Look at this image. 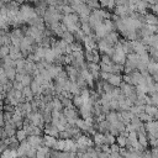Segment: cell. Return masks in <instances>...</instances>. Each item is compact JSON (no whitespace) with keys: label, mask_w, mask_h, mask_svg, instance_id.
I'll return each instance as SVG.
<instances>
[{"label":"cell","mask_w":158,"mask_h":158,"mask_svg":"<svg viewBox=\"0 0 158 158\" xmlns=\"http://www.w3.org/2000/svg\"><path fill=\"white\" fill-rule=\"evenodd\" d=\"M25 38V32L21 28H15L11 31L10 33V40H11V44L15 47H20L22 40Z\"/></svg>","instance_id":"6da1fadb"},{"label":"cell","mask_w":158,"mask_h":158,"mask_svg":"<svg viewBox=\"0 0 158 158\" xmlns=\"http://www.w3.org/2000/svg\"><path fill=\"white\" fill-rule=\"evenodd\" d=\"M111 60H112L114 64L125 65V63H126V54L122 51H114V54L111 56Z\"/></svg>","instance_id":"7a4b0ae2"},{"label":"cell","mask_w":158,"mask_h":158,"mask_svg":"<svg viewBox=\"0 0 158 158\" xmlns=\"http://www.w3.org/2000/svg\"><path fill=\"white\" fill-rule=\"evenodd\" d=\"M109 46H111V47H114L118 41H120V35L116 32V31H112V32H109L104 38H102Z\"/></svg>","instance_id":"3957f363"},{"label":"cell","mask_w":158,"mask_h":158,"mask_svg":"<svg viewBox=\"0 0 158 158\" xmlns=\"http://www.w3.org/2000/svg\"><path fill=\"white\" fill-rule=\"evenodd\" d=\"M120 90H121V94H123L126 98L132 96V95L136 94V86L128 85V84H126V83H123V81L120 84Z\"/></svg>","instance_id":"277c9868"},{"label":"cell","mask_w":158,"mask_h":158,"mask_svg":"<svg viewBox=\"0 0 158 158\" xmlns=\"http://www.w3.org/2000/svg\"><path fill=\"white\" fill-rule=\"evenodd\" d=\"M27 142L30 143L31 147L38 149L40 147L43 146V137H41V136H28L27 137Z\"/></svg>","instance_id":"5b68a950"},{"label":"cell","mask_w":158,"mask_h":158,"mask_svg":"<svg viewBox=\"0 0 158 158\" xmlns=\"http://www.w3.org/2000/svg\"><path fill=\"white\" fill-rule=\"evenodd\" d=\"M9 57L15 62L19 60V59H23V57L21 54V51H20V47H15L12 44L9 47Z\"/></svg>","instance_id":"8992f818"},{"label":"cell","mask_w":158,"mask_h":158,"mask_svg":"<svg viewBox=\"0 0 158 158\" xmlns=\"http://www.w3.org/2000/svg\"><path fill=\"white\" fill-rule=\"evenodd\" d=\"M43 132L47 136H51V137H54V138H57L58 135H59V131L57 130V127L53 123H46L44 128H43Z\"/></svg>","instance_id":"52a82bcc"},{"label":"cell","mask_w":158,"mask_h":158,"mask_svg":"<svg viewBox=\"0 0 158 158\" xmlns=\"http://www.w3.org/2000/svg\"><path fill=\"white\" fill-rule=\"evenodd\" d=\"M106 81H107L110 85L117 88V86H120V84L122 83V75H118V74H110V77H109V79H107Z\"/></svg>","instance_id":"ba28073f"},{"label":"cell","mask_w":158,"mask_h":158,"mask_svg":"<svg viewBox=\"0 0 158 158\" xmlns=\"http://www.w3.org/2000/svg\"><path fill=\"white\" fill-rule=\"evenodd\" d=\"M144 20H146V25H149V26H157L158 25L157 16H154L152 12L144 14Z\"/></svg>","instance_id":"9c48e42d"},{"label":"cell","mask_w":158,"mask_h":158,"mask_svg":"<svg viewBox=\"0 0 158 158\" xmlns=\"http://www.w3.org/2000/svg\"><path fill=\"white\" fill-rule=\"evenodd\" d=\"M54 58H56V54H54L53 49H52V48H46V49H44V58H43V59L47 60L48 63H52V64H53Z\"/></svg>","instance_id":"30bf717a"},{"label":"cell","mask_w":158,"mask_h":158,"mask_svg":"<svg viewBox=\"0 0 158 158\" xmlns=\"http://www.w3.org/2000/svg\"><path fill=\"white\" fill-rule=\"evenodd\" d=\"M56 142H57V138H54V137H51L47 135L43 137V146H46L47 148H53Z\"/></svg>","instance_id":"8fae6325"},{"label":"cell","mask_w":158,"mask_h":158,"mask_svg":"<svg viewBox=\"0 0 158 158\" xmlns=\"http://www.w3.org/2000/svg\"><path fill=\"white\" fill-rule=\"evenodd\" d=\"M105 118H106V121L111 125V123H115V122H117L118 121V117H117V111H110L109 114H106L105 115Z\"/></svg>","instance_id":"7c38bea8"},{"label":"cell","mask_w":158,"mask_h":158,"mask_svg":"<svg viewBox=\"0 0 158 158\" xmlns=\"http://www.w3.org/2000/svg\"><path fill=\"white\" fill-rule=\"evenodd\" d=\"M15 137H16V139L21 143V142H23V141H26L27 139V133L25 132V130L23 128H20V130H16V133H15Z\"/></svg>","instance_id":"4fadbf2b"},{"label":"cell","mask_w":158,"mask_h":158,"mask_svg":"<svg viewBox=\"0 0 158 158\" xmlns=\"http://www.w3.org/2000/svg\"><path fill=\"white\" fill-rule=\"evenodd\" d=\"M60 40H63V41H65L68 44H72V43H74L75 42V40H74V36H73V33L72 32H69V31H65L63 35H62V37H60Z\"/></svg>","instance_id":"5bb4252c"},{"label":"cell","mask_w":158,"mask_h":158,"mask_svg":"<svg viewBox=\"0 0 158 158\" xmlns=\"http://www.w3.org/2000/svg\"><path fill=\"white\" fill-rule=\"evenodd\" d=\"M4 72H5V75L7 77V79L10 81L15 80V78H16V69L15 68H4Z\"/></svg>","instance_id":"9a60e30c"},{"label":"cell","mask_w":158,"mask_h":158,"mask_svg":"<svg viewBox=\"0 0 158 158\" xmlns=\"http://www.w3.org/2000/svg\"><path fill=\"white\" fill-rule=\"evenodd\" d=\"M93 142L95 146H101L104 143V135L100 132H95L93 135Z\"/></svg>","instance_id":"2e32d148"},{"label":"cell","mask_w":158,"mask_h":158,"mask_svg":"<svg viewBox=\"0 0 158 158\" xmlns=\"http://www.w3.org/2000/svg\"><path fill=\"white\" fill-rule=\"evenodd\" d=\"M116 143V137L112 136L111 133H105L104 135V144H107V146H111Z\"/></svg>","instance_id":"e0dca14e"},{"label":"cell","mask_w":158,"mask_h":158,"mask_svg":"<svg viewBox=\"0 0 158 158\" xmlns=\"http://www.w3.org/2000/svg\"><path fill=\"white\" fill-rule=\"evenodd\" d=\"M52 106H53V110L62 111L63 106H62V102H60V100H59V98H58V96H54V98L52 99Z\"/></svg>","instance_id":"ac0fdd59"},{"label":"cell","mask_w":158,"mask_h":158,"mask_svg":"<svg viewBox=\"0 0 158 158\" xmlns=\"http://www.w3.org/2000/svg\"><path fill=\"white\" fill-rule=\"evenodd\" d=\"M72 101H73V106L74 107H78L79 109L83 105V98L80 95H74L73 99H72Z\"/></svg>","instance_id":"d6986e66"},{"label":"cell","mask_w":158,"mask_h":158,"mask_svg":"<svg viewBox=\"0 0 158 158\" xmlns=\"http://www.w3.org/2000/svg\"><path fill=\"white\" fill-rule=\"evenodd\" d=\"M100 7H105V10H114L115 7V1H101Z\"/></svg>","instance_id":"ffe728a7"},{"label":"cell","mask_w":158,"mask_h":158,"mask_svg":"<svg viewBox=\"0 0 158 158\" xmlns=\"http://www.w3.org/2000/svg\"><path fill=\"white\" fill-rule=\"evenodd\" d=\"M137 139H138V143L142 146V147H147L148 146V138H147V135H138L137 136Z\"/></svg>","instance_id":"44dd1931"},{"label":"cell","mask_w":158,"mask_h":158,"mask_svg":"<svg viewBox=\"0 0 158 158\" xmlns=\"http://www.w3.org/2000/svg\"><path fill=\"white\" fill-rule=\"evenodd\" d=\"M116 144L120 147V148H125L126 147V137L122 136V135H118L116 137Z\"/></svg>","instance_id":"7402d4cb"},{"label":"cell","mask_w":158,"mask_h":158,"mask_svg":"<svg viewBox=\"0 0 158 158\" xmlns=\"http://www.w3.org/2000/svg\"><path fill=\"white\" fill-rule=\"evenodd\" d=\"M32 80H33V78H32L31 75H28V74H26V75H23V78H22V80H21V84L23 85V88H26V86H30V85H31V83H32Z\"/></svg>","instance_id":"603a6c76"},{"label":"cell","mask_w":158,"mask_h":158,"mask_svg":"<svg viewBox=\"0 0 158 158\" xmlns=\"http://www.w3.org/2000/svg\"><path fill=\"white\" fill-rule=\"evenodd\" d=\"M58 98H59V96H58ZM59 100H60V102H62L63 109H64V107H72V106H73V101H72V99H69V98H59Z\"/></svg>","instance_id":"cb8c5ba5"},{"label":"cell","mask_w":158,"mask_h":158,"mask_svg":"<svg viewBox=\"0 0 158 158\" xmlns=\"http://www.w3.org/2000/svg\"><path fill=\"white\" fill-rule=\"evenodd\" d=\"M138 118H139L142 122H146V123H147V122H151V121H154V120H153V118H152L149 115H147L146 112L139 114V115H138Z\"/></svg>","instance_id":"d4e9b609"},{"label":"cell","mask_w":158,"mask_h":158,"mask_svg":"<svg viewBox=\"0 0 158 158\" xmlns=\"http://www.w3.org/2000/svg\"><path fill=\"white\" fill-rule=\"evenodd\" d=\"M9 56V47L6 46H0V59H4L5 57Z\"/></svg>","instance_id":"484cf974"},{"label":"cell","mask_w":158,"mask_h":158,"mask_svg":"<svg viewBox=\"0 0 158 158\" xmlns=\"http://www.w3.org/2000/svg\"><path fill=\"white\" fill-rule=\"evenodd\" d=\"M148 9H151L152 10V14L154 15V16H157L158 15V2H156V1H151L149 2V7Z\"/></svg>","instance_id":"4316f807"},{"label":"cell","mask_w":158,"mask_h":158,"mask_svg":"<svg viewBox=\"0 0 158 158\" xmlns=\"http://www.w3.org/2000/svg\"><path fill=\"white\" fill-rule=\"evenodd\" d=\"M100 63H104V64H111L112 60H111V57L106 56V54H101L100 56Z\"/></svg>","instance_id":"83f0119b"},{"label":"cell","mask_w":158,"mask_h":158,"mask_svg":"<svg viewBox=\"0 0 158 158\" xmlns=\"http://www.w3.org/2000/svg\"><path fill=\"white\" fill-rule=\"evenodd\" d=\"M12 89H15V90H19V91H22V89H23V85H22L20 81H16V80H14V81H12Z\"/></svg>","instance_id":"f1b7e54d"},{"label":"cell","mask_w":158,"mask_h":158,"mask_svg":"<svg viewBox=\"0 0 158 158\" xmlns=\"http://www.w3.org/2000/svg\"><path fill=\"white\" fill-rule=\"evenodd\" d=\"M110 109H111V111H118V101L111 100L110 101Z\"/></svg>","instance_id":"f546056e"},{"label":"cell","mask_w":158,"mask_h":158,"mask_svg":"<svg viewBox=\"0 0 158 158\" xmlns=\"http://www.w3.org/2000/svg\"><path fill=\"white\" fill-rule=\"evenodd\" d=\"M6 149H7V146H6L5 141H4V139H0V156H1Z\"/></svg>","instance_id":"4dcf8cb0"},{"label":"cell","mask_w":158,"mask_h":158,"mask_svg":"<svg viewBox=\"0 0 158 158\" xmlns=\"http://www.w3.org/2000/svg\"><path fill=\"white\" fill-rule=\"evenodd\" d=\"M110 151H111V153H120V147L116 143H114L110 146Z\"/></svg>","instance_id":"1f68e13d"},{"label":"cell","mask_w":158,"mask_h":158,"mask_svg":"<svg viewBox=\"0 0 158 158\" xmlns=\"http://www.w3.org/2000/svg\"><path fill=\"white\" fill-rule=\"evenodd\" d=\"M0 105H1V101H0Z\"/></svg>","instance_id":"d6a6232c"},{"label":"cell","mask_w":158,"mask_h":158,"mask_svg":"<svg viewBox=\"0 0 158 158\" xmlns=\"http://www.w3.org/2000/svg\"><path fill=\"white\" fill-rule=\"evenodd\" d=\"M121 158H122V157H121Z\"/></svg>","instance_id":"836d02e7"}]
</instances>
